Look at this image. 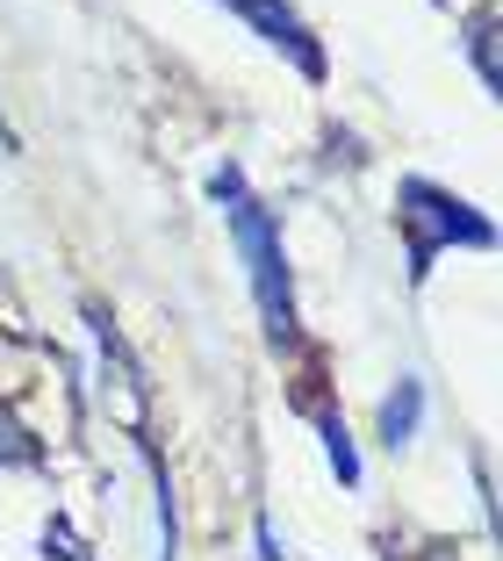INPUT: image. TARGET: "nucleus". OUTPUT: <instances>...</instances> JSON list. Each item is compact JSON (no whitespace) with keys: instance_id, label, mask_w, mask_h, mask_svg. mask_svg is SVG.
<instances>
[{"instance_id":"1","label":"nucleus","mask_w":503,"mask_h":561,"mask_svg":"<svg viewBox=\"0 0 503 561\" xmlns=\"http://www.w3.org/2000/svg\"><path fill=\"white\" fill-rule=\"evenodd\" d=\"M230 231H238V252H244V266H252V296H260L266 331L288 346L295 339V296H288V252H281L274 216H266L252 195H238L230 202Z\"/></svg>"},{"instance_id":"2","label":"nucleus","mask_w":503,"mask_h":561,"mask_svg":"<svg viewBox=\"0 0 503 561\" xmlns=\"http://www.w3.org/2000/svg\"><path fill=\"white\" fill-rule=\"evenodd\" d=\"M403 224H410V274H432L438 245H489L496 238L468 202L432 181H403Z\"/></svg>"},{"instance_id":"3","label":"nucleus","mask_w":503,"mask_h":561,"mask_svg":"<svg viewBox=\"0 0 503 561\" xmlns=\"http://www.w3.org/2000/svg\"><path fill=\"white\" fill-rule=\"evenodd\" d=\"M230 8H238V15H252V22H260V30L274 36V44L288 50V58H295V66H302V72H324V50L309 44V30H302V22H295V8H288V0H230Z\"/></svg>"},{"instance_id":"4","label":"nucleus","mask_w":503,"mask_h":561,"mask_svg":"<svg viewBox=\"0 0 503 561\" xmlns=\"http://www.w3.org/2000/svg\"><path fill=\"white\" fill-rule=\"evenodd\" d=\"M418 417H424V381H396V397L381 403V439L403 446L418 432Z\"/></svg>"},{"instance_id":"5","label":"nucleus","mask_w":503,"mask_h":561,"mask_svg":"<svg viewBox=\"0 0 503 561\" xmlns=\"http://www.w3.org/2000/svg\"><path fill=\"white\" fill-rule=\"evenodd\" d=\"M324 454H331V468H339V482H359V454H353V432L339 425V417H324Z\"/></svg>"},{"instance_id":"6","label":"nucleus","mask_w":503,"mask_h":561,"mask_svg":"<svg viewBox=\"0 0 503 561\" xmlns=\"http://www.w3.org/2000/svg\"><path fill=\"white\" fill-rule=\"evenodd\" d=\"M468 50H475V66H482V80L496 87V22H475V30H468Z\"/></svg>"},{"instance_id":"7","label":"nucleus","mask_w":503,"mask_h":561,"mask_svg":"<svg viewBox=\"0 0 503 561\" xmlns=\"http://www.w3.org/2000/svg\"><path fill=\"white\" fill-rule=\"evenodd\" d=\"M30 454H36V446H30V432H22L15 417L0 411V468H15V461H30Z\"/></svg>"},{"instance_id":"8","label":"nucleus","mask_w":503,"mask_h":561,"mask_svg":"<svg viewBox=\"0 0 503 561\" xmlns=\"http://www.w3.org/2000/svg\"><path fill=\"white\" fill-rule=\"evenodd\" d=\"M44 554H58V561H87V547L72 540L66 526H44Z\"/></svg>"},{"instance_id":"9","label":"nucleus","mask_w":503,"mask_h":561,"mask_svg":"<svg viewBox=\"0 0 503 561\" xmlns=\"http://www.w3.org/2000/svg\"><path fill=\"white\" fill-rule=\"evenodd\" d=\"M260 561H288V547L274 540V526H260Z\"/></svg>"}]
</instances>
